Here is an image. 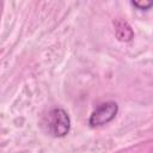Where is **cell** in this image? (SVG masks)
Instances as JSON below:
<instances>
[{
    "label": "cell",
    "instance_id": "3",
    "mask_svg": "<svg viewBox=\"0 0 153 153\" xmlns=\"http://www.w3.org/2000/svg\"><path fill=\"white\" fill-rule=\"evenodd\" d=\"M116 33L121 41H129L133 37L131 29L124 22H117L116 23Z\"/></svg>",
    "mask_w": 153,
    "mask_h": 153
},
{
    "label": "cell",
    "instance_id": "1",
    "mask_svg": "<svg viewBox=\"0 0 153 153\" xmlns=\"http://www.w3.org/2000/svg\"><path fill=\"white\" fill-rule=\"evenodd\" d=\"M47 128L48 131L56 137L65 136L71 127V121L67 112L62 109H53L47 116Z\"/></svg>",
    "mask_w": 153,
    "mask_h": 153
},
{
    "label": "cell",
    "instance_id": "4",
    "mask_svg": "<svg viewBox=\"0 0 153 153\" xmlns=\"http://www.w3.org/2000/svg\"><path fill=\"white\" fill-rule=\"evenodd\" d=\"M131 4L135 7H137L139 10H148V8H151L153 6V1H142V2H140V1H133Z\"/></svg>",
    "mask_w": 153,
    "mask_h": 153
},
{
    "label": "cell",
    "instance_id": "2",
    "mask_svg": "<svg viewBox=\"0 0 153 153\" xmlns=\"http://www.w3.org/2000/svg\"><path fill=\"white\" fill-rule=\"evenodd\" d=\"M118 111V106L115 102H108L99 105L90 116L88 123L92 127H99L112 121Z\"/></svg>",
    "mask_w": 153,
    "mask_h": 153
}]
</instances>
